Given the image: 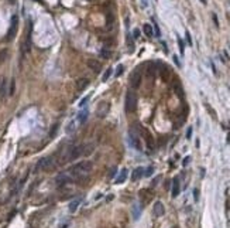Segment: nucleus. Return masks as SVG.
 <instances>
[{
	"mask_svg": "<svg viewBox=\"0 0 230 228\" xmlns=\"http://www.w3.org/2000/svg\"><path fill=\"white\" fill-rule=\"evenodd\" d=\"M72 180V177L68 174V173H62V174H59V176L55 179V183H57L58 187H61V186H64L66 183H69Z\"/></svg>",
	"mask_w": 230,
	"mask_h": 228,
	"instance_id": "9",
	"label": "nucleus"
},
{
	"mask_svg": "<svg viewBox=\"0 0 230 228\" xmlns=\"http://www.w3.org/2000/svg\"><path fill=\"white\" fill-rule=\"evenodd\" d=\"M17 24H19V17H17V16H13V17H12V26H10L9 31H7V37H6L7 41H10V40L14 38V36H16V33H17Z\"/></svg>",
	"mask_w": 230,
	"mask_h": 228,
	"instance_id": "7",
	"label": "nucleus"
},
{
	"mask_svg": "<svg viewBox=\"0 0 230 228\" xmlns=\"http://www.w3.org/2000/svg\"><path fill=\"white\" fill-rule=\"evenodd\" d=\"M7 55H9V51H7L6 48H4V50H1V51H0V64H1V62H4V61H6Z\"/></svg>",
	"mask_w": 230,
	"mask_h": 228,
	"instance_id": "27",
	"label": "nucleus"
},
{
	"mask_svg": "<svg viewBox=\"0 0 230 228\" xmlns=\"http://www.w3.org/2000/svg\"><path fill=\"white\" fill-rule=\"evenodd\" d=\"M128 176V170L127 169H123L122 171H120V174H119V177L116 179V183L117 184H123V183L126 182V179H127Z\"/></svg>",
	"mask_w": 230,
	"mask_h": 228,
	"instance_id": "19",
	"label": "nucleus"
},
{
	"mask_svg": "<svg viewBox=\"0 0 230 228\" xmlns=\"http://www.w3.org/2000/svg\"><path fill=\"white\" fill-rule=\"evenodd\" d=\"M112 74H113V70H112V68H107V70H106V72L103 74V77H102V81H103V82H106V81H107V79L112 77Z\"/></svg>",
	"mask_w": 230,
	"mask_h": 228,
	"instance_id": "25",
	"label": "nucleus"
},
{
	"mask_svg": "<svg viewBox=\"0 0 230 228\" xmlns=\"http://www.w3.org/2000/svg\"><path fill=\"white\" fill-rule=\"evenodd\" d=\"M212 70H213V74H215V75H217V71H216V67H215V64H213V62H212Z\"/></svg>",
	"mask_w": 230,
	"mask_h": 228,
	"instance_id": "44",
	"label": "nucleus"
},
{
	"mask_svg": "<svg viewBox=\"0 0 230 228\" xmlns=\"http://www.w3.org/2000/svg\"><path fill=\"white\" fill-rule=\"evenodd\" d=\"M14 92H16V79H12L10 81V88H9V95L10 97H13L14 95Z\"/></svg>",
	"mask_w": 230,
	"mask_h": 228,
	"instance_id": "24",
	"label": "nucleus"
},
{
	"mask_svg": "<svg viewBox=\"0 0 230 228\" xmlns=\"http://www.w3.org/2000/svg\"><path fill=\"white\" fill-rule=\"evenodd\" d=\"M54 160H52V157H43V159H40L38 162H37V164H35V167H34V170H35V173L37 171H47V170H51L54 169Z\"/></svg>",
	"mask_w": 230,
	"mask_h": 228,
	"instance_id": "4",
	"label": "nucleus"
},
{
	"mask_svg": "<svg viewBox=\"0 0 230 228\" xmlns=\"http://www.w3.org/2000/svg\"><path fill=\"white\" fill-rule=\"evenodd\" d=\"M160 180H161V176H157V177H155V179L153 180V187H155V186L158 184V182H160Z\"/></svg>",
	"mask_w": 230,
	"mask_h": 228,
	"instance_id": "40",
	"label": "nucleus"
},
{
	"mask_svg": "<svg viewBox=\"0 0 230 228\" xmlns=\"http://www.w3.org/2000/svg\"><path fill=\"white\" fill-rule=\"evenodd\" d=\"M181 191V184H179V177H175L172 180V197H178Z\"/></svg>",
	"mask_w": 230,
	"mask_h": 228,
	"instance_id": "13",
	"label": "nucleus"
},
{
	"mask_svg": "<svg viewBox=\"0 0 230 228\" xmlns=\"http://www.w3.org/2000/svg\"><path fill=\"white\" fill-rule=\"evenodd\" d=\"M89 98H90V95H89V97H86V98H83L82 101H81V104H79V106H85V105H86V102L89 101Z\"/></svg>",
	"mask_w": 230,
	"mask_h": 228,
	"instance_id": "38",
	"label": "nucleus"
},
{
	"mask_svg": "<svg viewBox=\"0 0 230 228\" xmlns=\"http://www.w3.org/2000/svg\"><path fill=\"white\" fill-rule=\"evenodd\" d=\"M193 200H195V201L199 200V190L198 189H193Z\"/></svg>",
	"mask_w": 230,
	"mask_h": 228,
	"instance_id": "35",
	"label": "nucleus"
},
{
	"mask_svg": "<svg viewBox=\"0 0 230 228\" xmlns=\"http://www.w3.org/2000/svg\"><path fill=\"white\" fill-rule=\"evenodd\" d=\"M192 132H193V129H192V126H189L188 130H186V139H191L192 137Z\"/></svg>",
	"mask_w": 230,
	"mask_h": 228,
	"instance_id": "36",
	"label": "nucleus"
},
{
	"mask_svg": "<svg viewBox=\"0 0 230 228\" xmlns=\"http://www.w3.org/2000/svg\"><path fill=\"white\" fill-rule=\"evenodd\" d=\"M133 37H134V38H138V37H140V30H138V28H134V31H133Z\"/></svg>",
	"mask_w": 230,
	"mask_h": 228,
	"instance_id": "39",
	"label": "nucleus"
},
{
	"mask_svg": "<svg viewBox=\"0 0 230 228\" xmlns=\"http://www.w3.org/2000/svg\"><path fill=\"white\" fill-rule=\"evenodd\" d=\"M81 201H82L81 197H78V198H75V200H72V201L69 203V213H75V211L78 210V207H79Z\"/></svg>",
	"mask_w": 230,
	"mask_h": 228,
	"instance_id": "18",
	"label": "nucleus"
},
{
	"mask_svg": "<svg viewBox=\"0 0 230 228\" xmlns=\"http://www.w3.org/2000/svg\"><path fill=\"white\" fill-rule=\"evenodd\" d=\"M109 109H110V105L107 102H100L97 105V108H96V113L99 115V118H105L107 115Z\"/></svg>",
	"mask_w": 230,
	"mask_h": 228,
	"instance_id": "8",
	"label": "nucleus"
},
{
	"mask_svg": "<svg viewBox=\"0 0 230 228\" xmlns=\"http://www.w3.org/2000/svg\"><path fill=\"white\" fill-rule=\"evenodd\" d=\"M110 54H112V52H110V50H109L107 47H103L102 50H100V57H102L103 60H107L109 57H110Z\"/></svg>",
	"mask_w": 230,
	"mask_h": 228,
	"instance_id": "23",
	"label": "nucleus"
},
{
	"mask_svg": "<svg viewBox=\"0 0 230 228\" xmlns=\"http://www.w3.org/2000/svg\"><path fill=\"white\" fill-rule=\"evenodd\" d=\"M212 19H213V23H215V26L219 27V20H217V16H216L215 13L212 14Z\"/></svg>",
	"mask_w": 230,
	"mask_h": 228,
	"instance_id": "37",
	"label": "nucleus"
},
{
	"mask_svg": "<svg viewBox=\"0 0 230 228\" xmlns=\"http://www.w3.org/2000/svg\"><path fill=\"white\" fill-rule=\"evenodd\" d=\"M133 218H134V220H138V218H140V207H138V205H134V207H133Z\"/></svg>",
	"mask_w": 230,
	"mask_h": 228,
	"instance_id": "26",
	"label": "nucleus"
},
{
	"mask_svg": "<svg viewBox=\"0 0 230 228\" xmlns=\"http://www.w3.org/2000/svg\"><path fill=\"white\" fill-rule=\"evenodd\" d=\"M88 116H89V111H88V109H83V111H81L76 115V119L79 121V123L83 125L86 121H88Z\"/></svg>",
	"mask_w": 230,
	"mask_h": 228,
	"instance_id": "15",
	"label": "nucleus"
},
{
	"mask_svg": "<svg viewBox=\"0 0 230 228\" xmlns=\"http://www.w3.org/2000/svg\"><path fill=\"white\" fill-rule=\"evenodd\" d=\"M92 167H93L92 162L83 160V162H79V163H76L75 166H72V167L68 170V174H69L72 179H74V177H75V179H79V177L86 176L90 170H92Z\"/></svg>",
	"mask_w": 230,
	"mask_h": 228,
	"instance_id": "1",
	"label": "nucleus"
},
{
	"mask_svg": "<svg viewBox=\"0 0 230 228\" xmlns=\"http://www.w3.org/2000/svg\"><path fill=\"white\" fill-rule=\"evenodd\" d=\"M153 211H154V215H155V217H161V215H164V213H165V208H164L162 203L157 201L155 204H154Z\"/></svg>",
	"mask_w": 230,
	"mask_h": 228,
	"instance_id": "11",
	"label": "nucleus"
},
{
	"mask_svg": "<svg viewBox=\"0 0 230 228\" xmlns=\"http://www.w3.org/2000/svg\"><path fill=\"white\" fill-rule=\"evenodd\" d=\"M123 70H124V67H123V65H119V67H117V71H116V75L120 77V75L123 74Z\"/></svg>",
	"mask_w": 230,
	"mask_h": 228,
	"instance_id": "33",
	"label": "nucleus"
},
{
	"mask_svg": "<svg viewBox=\"0 0 230 228\" xmlns=\"http://www.w3.org/2000/svg\"><path fill=\"white\" fill-rule=\"evenodd\" d=\"M189 162H191V157H189V156H186L185 159H184V162H182V164H184V166H188V164H189Z\"/></svg>",
	"mask_w": 230,
	"mask_h": 228,
	"instance_id": "41",
	"label": "nucleus"
},
{
	"mask_svg": "<svg viewBox=\"0 0 230 228\" xmlns=\"http://www.w3.org/2000/svg\"><path fill=\"white\" fill-rule=\"evenodd\" d=\"M7 95V81L3 79L0 84V98H4Z\"/></svg>",
	"mask_w": 230,
	"mask_h": 228,
	"instance_id": "20",
	"label": "nucleus"
},
{
	"mask_svg": "<svg viewBox=\"0 0 230 228\" xmlns=\"http://www.w3.org/2000/svg\"><path fill=\"white\" fill-rule=\"evenodd\" d=\"M130 144H131L136 150H138V152L143 150L141 140H140V137H138V133L134 130V128H133V129H130Z\"/></svg>",
	"mask_w": 230,
	"mask_h": 228,
	"instance_id": "5",
	"label": "nucleus"
},
{
	"mask_svg": "<svg viewBox=\"0 0 230 228\" xmlns=\"http://www.w3.org/2000/svg\"><path fill=\"white\" fill-rule=\"evenodd\" d=\"M143 176H144V169H143V167H137V169H134V171L131 173V182H137V180H140Z\"/></svg>",
	"mask_w": 230,
	"mask_h": 228,
	"instance_id": "14",
	"label": "nucleus"
},
{
	"mask_svg": "<svg viewBox=\"0 0 230 228\" xmlns=\"http://www.w3.org/2000/svg\"><path fill=\"white\" fill-rule=\"evenodd\" d=\"M143 31L146 33L147 37H153L154 36V30H153V26H151V24H144V26H143Z\"/></svg>",
	"mask_w": 230,
	"mask_h": 228,
	"instance_id": "21",
	"label": "nucleus"
},
{
	"mask_svg": "<svg viewBox=\"0 0 230 228\" xmlns=\"http://www.w3.org/2000/svg\"><path fill=\"white\" fill-rule=\"evenodd\" d=\"M76 125H81L79 123V121H78V119H72V121H71L69 123H68V126H66V133H72V132H75V130H76Z\"/></svg>",
	"mask_w": 230,
	"mask_h": 228,
	"instance_id": "17",
	"label": "nucleus"
},
{
	"mask_svg": "<svg viewBox=\"0 0 230 228\" xmlns=\"http://www.w3.org/2000/svg\"><path fill=\"white\" fill-rule=\"evenodd\" d=\"M175 91H177V94H178L179 97H184V91H182V86L179 85V82L175 84Z\"/></svg>",
	"mask_w": 230,
	"mask_h": 228,
	"instance_id": "30",
	"label": "nucleus"
},
{
	"mask_svg": "<svg viewBox=\"0 0 230 228\" xmlns=\"http://www.w3.org/2000/svg\"><path fill=\"white\" fill-rule=\"evenodd\" d=\"M140 85H141V72L138 71V70H136V71H133L131 75H130V86H131L133 89H137Z\"/></svg>",
	"mask_w": 230,
	"mask_h": 228,
	"instance_id": "6",
	"label": "nucleus"
},
{
	"mask_svg": "<svg viewBox=\"0 0 230 228\" xmlns=\"http://www.w3.org/2000/svg\"><path fill=\"white\" fill-rule=\"evenodd\" d=\"M143 133H144V139H146V143H147V147L150 150H154V137L151 136V133L148 132V130H143Z\"/></svg>",
	"mask_w": 230,
	"mask_h": 228,
	"instance_id": "10",
	"label": "nucleus"
},
{
	"mask_svg": "<svg viewBox=\"0 0 230 228\" xmlns=\"http://www.w3.org/2000/svg\"><path fill=\"white\" fill-rule=\"evenodd\" d=\"M202 3H206V0H202Z\"/></svg>",
	"mask_w": 230,
	"mask_h": 228,
	"instance_id": "45",
	"label": "nucleus"
},
{
	"mask_svg": "<svg viewBox=\"0 0 230 228\" xmlns=\"http://www.w3.org/2000/svg\"><path fill=\"white\" fill-rule=\"evenodd\" d=\"M89 85V79L88 78H81L76 81V89L78 91H83L86 86Z\"/></svg>",
	"mask_w": 230,
	"mask_h": 228,
	"instance_id": "16",
	"label": "nucleus"
},
{
	"mask_svg": "<svg viewBox=\"0 0 230 228\" xmlns=\"http://www.w3.org/2000/svg\"><path fill=\"white\" fill-rule=\"evenodd\" d=\"M116 171H117V167H113V169L110 170V173H109V179H113L116 176Z\"/></svg>",
	"mask_w": 230,
	"mask_h": 228,
	"instance_id": "34",
	"label": "nucleus"
},
{
	"mask_svg": "<svg viewBox=\"0 0 230 228\" xmlns=\"http://www.w3.org/2000/svg\"><path fill=\"white\" fill-rule=\"evenodd\" d=\"M58 128H59V125H54V128L51 129V132H50V137H54L55 136V133H57V130H58Z\"/></svg>",
	"mask_w": 230,
	"mask_h": 228,
	"instance_id": "31",
	"label": "nucleus"
},
{
	"mask_svg": "<svg viewBox=\"0 0 230 228\" xmlns=\"http://www.w3.org/2000/svg\"><path fill=\"white\" fill-rule=\"evenodd\" d=\"M178 46H179V51H181V54L184 55V52H185V44H184V41L178 37Z\"/></svg>",
	"mask_w": 230,
	"mask_h": 228,
	"instance_id": "29",
	"label": "nucleus"
},
{
	"mask_svg": "<svg viewBox=\"0 0 230 228\" xmlns=\"http://www.w3.org/2000/svg\"><path fill=\"white\" fill-rule=\"evenodd\" d=\"M153 173H154V167H153V166H148L147 169H144V176H146V177L153 176Z\"/></svg>",
	"mask_w": 230,
	"mask_h": 228,
	"instance_id": "28",
	"label": "nucleus"
},
{
	"mask_svg": "<svg viewBox=\"0 0 230 228\" xmlns=\"http://www.w3.org/2000/svg\"><path fill=\"white\" fill-rule=\"evenodd\" d=\"M86 64H88V67H89L93 72H99L100 71V68H102V64H100L97 60H88Z\"/></svg>",
	"mask_w": 230,
	"mask_h": 228,
	"instance_id": "12",
	"label": "nucleus"
},
{
	"mask_svg": "<svg viewBox=\"0 0 230 228\" xmlns=\"http://www.w3.org/2000/svg\"><path fill=\"white\" fill-rule=\"evenodd\" d=\"M186 40H188V44L192 46V38H191V34H189V31H186Z\"/></svg>",
	"mask_w": 230,
	"mask_h": 228,
	"instance_id": "42",
	"label": "nucleus"
},
{
	"mask_svg": "<svg viewBox=\"0 0 230 228\" xmlns=\"http://www.w3.org/2000/svg\"><path fill=\"white\" fill-rule=\"evenodd\" d=\"M174 61H175V64L178 65V67H181V62H179V60H178V57H177V55H174Z\"/></svg>",
	"mask_w": 230,
	"mask_h": 228,
	"instance_id": "43",
	"label": "nucleus"
},
{
	"mask_svg": "<svg viewBox=\"0 0 230 228\" xmlns=\"http://www.w3.org/2000/svg\"><path fill=\"white\" fill-rule=\"evenodd\" d=\"M124 108H126V112L131 113L137 109V95L136 92L128 91L126 94V104H124Z\"/></svg>",
	"mask_w": 230,
	"mask_h": 228,
	"instance_id": "3",
	"label": "nucleus"
},
{
	"mask_svg": "<svg viewBox=\"0 0 230 228\" xmlns=\"http://www.w3.org/2000/svg\"><path fill=\"white\" fill-rule=\"evenodd\" d=\"M154 30H155V37H161V31H160V27L158 24L154 21Z\"/></svg>",
	"mask_w": 230,
	"mask_h": 228,
	"instance_id": "32",
	"label": "nucleus"
},
{
	"mask_svg": "<svg viewBox=\"0 0 230 228\" xmlns=\"http://www.w3.org/2000/svg\"><path fill=\"white\" fill-rule=\"evenodd\" d=\"M82 153H83V147H82V146H79V144H76V146H71V147L66 149V153H65V156L62 157V160H61V162L66 163V162L76 160V159L81 157Z\"/></svg>",
	"mask_w": 230,
	"mask_h": 228,
	"instance_id": "2",
	"label": "nucleus"
},
{
	"mask_svg": "<svg viewBox=\"0 0 230 228\" xmlns=\"http://www.w3.org/2000/svg\"><path fill=\"white\" fill-rule=\"evenodd\" d=\"M147 74L148 75H155L157 74V64H153V62H150L148 64V70H147Z\"/></svg>",
	"mask_w": 230,
	"mask_h": 228,
	"instance_id": "22",
	"label": "nucleus"
}]
</instances>
